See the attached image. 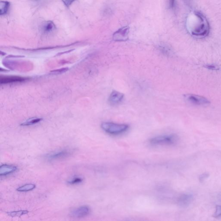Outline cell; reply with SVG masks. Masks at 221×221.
I'll return each mask as SVG.
<instances>
[{
  "mask_svg": "<svg viewBox=\"0 0 221 221\" xmlns=\"http://www.w3.org/2000/svg\"><path fill=\"white\" fill-rule=\"evenodd\" d=\"M128 28L120 29L118 31L116 32L114 35V39L115 41H124L128 38Z\"/></svg>",
  "mask_w": 221,
  "mask_h": 221,
  "instance_id": "cell-8",
  "label": "cell"
},
{
  "mask_svg": "<svg viewBox=\"0 0 221 221\" xmlns=\"http://www.w3.org/2000/svg\"><path fill=\"white\" fill-rule=\"evenodd\" d=\"M25 80V79L24 77H20V76H5V77H1L0 82L1 84H9V83L23 82Z\"/></svg>",
  "mask_w": 221,
  "mask_h": 221,
  "instance_id": "cell-10",
  "label": "cell"
},
{
  "mask_svg": "<svg viewBox=\"0 0 221 221\" xmlns=\"http://www.w3.org/2000/svg\"><path fill=\"white\" fill-rule=\"evenodd\" d=\"M62 1H63V2L64 3V4H65L66 6H67V7H68L75 0H62Z\"/></svg>",
  "mask_w": 221,
  "mask_h": 221,
  "instance_id": "cell-20",
  "label": "cell"
},
{
  "mask_svg": "<svg viewBox=\"0 0 221 221\" xmlns=\"http://www.w3.org/2000/svg\"><path fill=\"white\" fill-rule=\"evenodd\" d=\"M186 101L195 106H206L210 104V101L206 98L194 94L184 95Z\"/></svg>",
  "mask_w": 221,
  "mask_h": 221,
  "instance_id": "cell-3",
  "label": "cell"
},
{
  "mask_svg": "<svg viewBox=\"0 0 221 221\" xmlns=\"http://www.w3.org/2000/svg\"><path fill=\"white\" fill-rule=\"evenodd\" d=\"M35 185L32 184H26L25 185H23L20 186V187L18 188L17 190L20 192H27V191H31L35 188Z\"/></svg>",
  "mask_w": 221,
  "mask_h": 221,
  "instance_id": "cell-12",
  "label": "cell"
},
{
  "mask_svg": "<svg viewBox=\"0 0 221 221\" xmlns=\"http://www.w3.org/2000/svg\"><path fill=\"white\" fill-rule=\"evenodd\" d=\"M28 213V211L27 210H18V211L7 212V214L10 217H19L27 214Z\"/></svg>",
  "mask_w": 221,
  "mask_h": 221,
  "instance_id": "cell-15",
  "label": "cell"
},
{
  "mask_svg": "<svg viewBox=\"0 0 221 221\" xmlns=\"http://www.w3.org/2000/svg\"><path fill=\"white\" fill-rule=\"evenodd\" d=\"M205 67L206 68H208L209 69L212 70H218V68L216 65H206L205 66Z\"/></svg>",
  "mask_w": 221,
  "mask_h": 221,
  "instance_id": "cell-18",
  "label": "cell"
},
{
  "mask_svg": "<svg viewBox=\"0 0 221 221\" xmlns=\"http://www.w3.org/2000/svg\"><path fill=\"white\" fill-rule=\"evenodd\" d=\"M32 1H39V0H32Z\"/></svg>",
  "mask_w": 221,
  "mask_h": 221,
  "instance_id": "cell-22",
  "label": "cell"
},
{
  "mask_svg": "<svg viewBox=\"0 0 221 221\" xmlns=\"http://www.w3.org/2000/svg\"><path fill=\"white\" fill-rule=\"evenodd\" d=\"M175 0H170V5L171 7H174Z\"/></svg>",
  "mask_w": 221,
  "mask_h": 221,
  "instance_id": "cell-21",
  "label": "cell"
},
{
  "mask_svg": "<svg viewBox=\"0 0 221 221\" xmlns=\"http://www.w3.org/2000/svg\"><path fill=\"white\" fill-rule=\"evenodd\" d=\"M102 130L109 134L117 135L126 132L129 128L126 124H119L112 122H103L101 124Z\"/></svg>",
  "mask_w": 221,
  "mask_h": 221,
  "instance_id": "cell-2",
  "label": "cell"
},
{
  "mask_svg": "<svg viewBox=\"0 0 221 221\" xmlns=\"http://www.w3.org/2000/svg\"><path fill=\"white\" fill-rule=\"evenodd\" d=\"M10 4L8 2L1 1L0 3V13L1 15H4L7 13L9 8Z\"/></svg>",
  "mask_w": 221,
  "mask_h": 221,
  "instance_id": "cell-13",
  "label": "cell"
},
{
  "mask_svg": "<svg viewBox=\"0 0 221 221\" xmlns=\"http://www.w3.org/2000/svg\"><path fill=\"white\" fill-rule=\"evenodd\" d=\"M221 217V206H217L216 207V212L214 214V217L219 218Z\"/></svg>",
  "mask_w": 221,
  "mask_h": 221,
  "instance_id": "cell-17",
  "label": "cell"
},
{
  "mask_svg": "<svg viewBox=\"0 0 221 221\" xmlns=\"http://www.w3.org/2000/svg\"><path fill=\"white\" fill-rule=\"evenodd\" d=\"M17 170L16 166L8 164H3L0 167V175L5 176L14 173Z\"/></svg>",
  "mask_w": 221,
  "mask_h": 221,
  "instance_id": "cell-9",
  "label": "cell"
},
{
  "mask_svg": "<svg viewBox=\"0 0 221 221\" xmlns=\"http://www.w3.org/2000/svg\"><path fill=\"white\" fill-rule=\"evenodd\" d=\"M124 97V95L123 93L114 91L111 93L109 97V102L113 106L118 105L123 101Z\"/></svg>",
  "mask_w": 221,
  "mask_h": 221,
  "instance_id": "cell-6",
  "label": "cell"
},
{
  "mask_svg": "<svg viewBox=\"0 0 221 221\" xmlns=\"http://www.w3.org/2000/svg\"><path fill=\"white\" fill-rule=\"evenodd\" d=\"M193 199V196L191 194H183L178 198V204L182 207H186L192 202Z\"/></svg>",
  "mask_w": 221,
  "mask_h": 221,
  "instance_id": "cell-7",
  "label": "cell"
},
{
  "mask_svg": "<svg viewBox=\"0 0 221 221\" xmlns=\"http://www.w3.org/2000/svg\"><path fill=\"white\" fill-rule=\"evenodd\" d=\"M41 30L45 34H49L53 32L56 29V26L52 22L46 21L42 25Z\"/></svg>",
  "mask_w": 221,
  "mask_h": 221,
  "instance_id": "cell-11",
  "label": "cell"
},
{
  "mask_svg": "<svg viewBox=\"0 0 221 221\" xmlns=\"http://www.w3.org/2000/svg\"><path fill=\"white\" fill-rule=\"evenodd\" d=\"M43 119L41 118H37V117H34V118H30L27 120L25 122H23L21 124L22 126H29V125H33L37 124L40 122Z\"/></svg>",
  "mask_w": 221,
  "mask_h": 221,
  "instance_id": "cell-14",
  "label": "cell"
},
{
  "mask_svg": "<svg viewBox=\"0 0 221 221\" xmlns=\"http://www.w3.org/2000/svg\"><path fill=\"white\" fill-rule=\"evenodd\" d=\"M70 154V152L67 150H63L55 151L47 155V159L49 160H54L61 159L66 157Z\"/></svg>",
  "mask_w": 221,
  "mask_h": 221,
  "instance_id": "cell-5",
  "label": "cell"
},
{
  "mask_svg": "<svg viewBox=\"0 0 221 221\" xmlns=\"http://www.w3.org/2000/svg\"><path fill=\"white\" fill-rule=\"evenodd\" d=\"M83 181V179L80 177H74L73 178L68 181V184H79Z\"/></svg>",
  "mask_w": 221,
  "mask_h": 221,
  "instance_id": "cell-16",
  "label": "cell"
},
{
  "mask_svg": "<svg viewBox=\"0 0 221 221\" xmlns=\"http://www.w3.org/2000/svg\"><path fill=\"white\" fill-rule=\"evenodd\" d=\"M178 140L177 135L171 134L152 138L149 142L153 146H172L177 144Z\"/></svg>",
  "mask_w": 221,
  "mask_h": 221,
  "instance_id": "cell-1",
  "label": "cell"
},
{
  "mask_svg": "<svg viewBox=\"0 0 221 221\" xmlns=\"http://www.w3.org/2000/svg\"><path fill=\"white\" fill-rule=\"evenodd\" d=\"M209 176V175L207 173H204V174H202L201 175L200 177V180L201 182H203Z\"/></svg>",
  "mask_w": 221,
  "mask_h": 221,
  "instance_id": "cell-19",
  "label": "cell"
},
{
  "mask_svg": "<svg viewBox=\"0 0 221 221\" xmlns=\"http://www.w3.org/2000/svg\"><path fill=\"white\" fill-rule=\"evenodd\" d=\"M90 212V209L86 206H80L75 209L71 212V217L74 218H82L88 216Z\"/></svg>",
  "mask_w": 221,
  "mask_h": 221,
  "instance_id": "cell-4",
  "label": "cell"
}]
</instances>
